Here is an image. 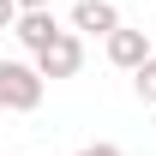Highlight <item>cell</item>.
Wrapping results in <instances>:
<instances>
[{
  "label": "cell",
  "instance_id": "cell-6",
  "mask_svg": "<svg viewBox=\"0 0 156 156\" xmlns=\"http://www.w3.org/2000/svg\"><path fill=\"white\" fill-rule=\"evenodd\" d=\"M132 90H138V102H144V108H156V54L132 72Z\"/></svg>",
  "mask_w": 156,
  "mask_h": 156
},
{
  "label": "cell",
  "instance_id": "cell-4",
  "mask_svg": "<svg viewBox=\"0 0 156 156\" xmlns=\"http://www.w3.org/2000/svg\"><path fill=\"white\" fill-rule=\"evenodd\" d=\"M108 60H114L120 72H138V66L150 60V36H144V30H126V24H120L114 36H108Z\"/></svg>",
  "mask_w": 156,
  "mask_h": 156
},
{
  "label": "cell",
  "instance_id": "cell-8",
  "mask_svg": "<svg viewBox=\"0 0 156 156\" xmlns=\"http://www.w3.org/2000/svg\"><path fill=\"white\" fill-rule=\"evenodd\" d=\"M78 156H120V144H84Z\"/></svg>",
  "mask_w": 156,
  "mask_h": 156
},
{
  "label": "cell",
  "instance_id": "cell-5",
  "mask_svg": "<svg viewBox=\"0 0 156 156\" xmlns=\"http://www.w3.org/2000/svg\"><path fill=\"white\" fill-rule=\"evenodd\" d=\"M12 36H18L24 48H30V54H42V48H48V42L60 36V24H54V6H48V12H18Z\"/></svg>",
  "mask_w": 156,
  "mask_h": 156
},
{
  "label": "cell",
  "instance_id": "cell-1",
  "mask_svg": "<svg viewBox=\"0 0 156 156\" xmlns=\"http://www.w3.org/2000/svg\"><path fill=\"white\" fill-rule=\"evenodd\" d=\"M42 90H48V84H42V72L30 60H0V108H6V114H30L42 102Z\"/></svg>",
  "mask_w": 156,
  "mask_h": 156
},
{
  "label": "cell",
  "instance_id": "cell-2",
  "mask_svg": "<svg viewBox=\"0 0 156 156\" xmlns=\"http://www.w3.org/2000/svg\"><path fill=\"white\" fill-rule=\"evenodd\" d=\"M30 66L42 72V84H48V78H72L78 66H84V36H78V30H60V36L48 42V48H42Z\"/></svg>",
  "mask_w": 156,
  "mask_h": 156
},
{
  "label": "cell",
  "instance_id": "cell-9",
  "mask_svg": "<svg viewBox=\"0 0 156 156\" xmlns=\"http://www.w3.org/2000/svg\"><path fill=\"white\" fill-rule=\"evenodd\" d=\"M54 0H18V12H48Z\"/></svg>",
  "mask_w": 156,
  "mask_h": 156
},
{
  "label": "cell",
  "instance_id": "cell-3",
  "mask_svg": "<svg viewBox=\"0 0 156 156\" xmlns=\"http://www.w3.org/2000/svg\"><path fill=\"white\" fill-rule=\"evenodd\" d=\"M72 30H84V36H114L120 30V12H114V0H78L72 6Z\"/></svg>",
  "mask_w": 156,
  "mask_h": 156
},
{
  "label": "cell",
  "instance_id": "cell-7",
  "mask_svg": "<svg viewBox=\"0 0 156 156\" xmlns=\"http://www.w3.org/2000/svg\"><path fill=\"white\" fill-rule=\"evenodd\" d=\"M18 24V0H0V30H12Z\"/></svg>",
  "mask_w": 156,
  "mask_h": 156
}]
</instances>
